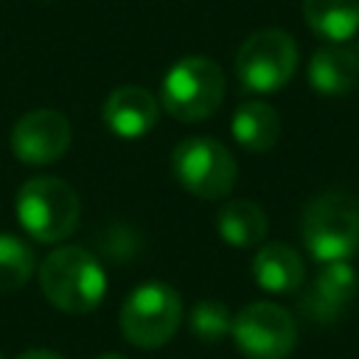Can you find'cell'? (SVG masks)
Instances as JSON below:
<instances>
[{"label":"cell","mask_w":359,"mask_h":359,"mask_svg":"<svg viewBox=\"0 0 359 359\" xmlns=\"http://www.w3.org/2000/svg\"><path fill=\"white\" fill-rule=\"evenodd\" d=\"M230 132H233V137L241 149L261 154V151H269L278 143L280 118H278L275 107H269L264 101H244L233 112Z\"/></svg>","instance_id":"obj_14"},{"label":"cell","mask_w":359,"mask_h":359,"mask_svg":"<svg viewBox=\"0 0 359 359\" xmlns=\"http://www.w3.org/2000/svg\"><path fill=\"white\" fill-rule=\"evenodd\" d=\"M230 334L247 359H286L297 342V323L283 306L258 300L233 317Z\"/></svg>","instance_id":"obj_8"},{"label":"cell","mask_w":359,"mask_h":359,"mask_svg":"<svg viewBox=\"0 0 359 359\" xmlns=\"http://www.w3.org/2000/svg\"><path fill=\"white\" fill-rule=\"evenodd\" d=\"M42 294L67 314H90L107 292V272L84 247H56L39 264Z\"/></svg>","instance_id":"obj_1"},{"label":"cell","mask_w":359,"mask_h":359,"mask_svg":"<svg viewBox=\"0 0 359 359\" xmlns=\"http://www.w3.org/2000/svg\"><path fill=\"white\" fill-rule=\"evenodd\" d=\"M297 70V45L280 28L250 34L236 53V76L252 93H278Z\"/></svg>","instance_id":"obj_7"},{"label":"cell","mask_w":359,"mask_h":359,"mask_svg":"<svg viewBox=\"0 0 359 359\" xmlns=\"http://www.w3.org/2000/svg\"><path fill=\"white\" fill-rule=\"evenodd\" d=\"M121 334L137 348L165 345L182 323V300L174 286L163 280H149L132 289L121 306Z\"/></svg>","instance_id":"obj_5"},{"label":"cell","mask_w":359,"mask_h":359,"mask_svg":"<svg viewBox=\"0 0 359 359\" xmlns=\"http://www.w3.org/2000/svg\"><path fill=\"white\" fill-rule=\"evenodd\" d=\"M34 272H36L34 250L22 238L11 233H0V294L25 286Z\"/></svg>","instance_id":"obj_17"},{"label":"cell","mask_w":359,"mask_h":359,"mask_svg":"<svg viewBox=\"0 0 359 359\" xmlns=\"http://www.w3.org/2000/svg\"><path fill=\"white\" fill-rule=\"evenodd\" d=\"M309 84L320 95H348L359 87V42H331L314 50Z\"/></svg>","instance_id":"obj_12"},{"label":"cell","mask_w":359,"mask_h":359,"mask_svg":"<svg viewBox=\"0 0 359 359\" xmlns=\"http://www.w3.org/2000/svg\"><path fill=\"white\" fill-rule=\"evenodd\" d=\"M17 359H62V356H59V353H53V351H45V348H31V351L20 353Z\"/></svg>","instance_id":"obj_19"},{"label":"cell","mask_w":359,"mask_h":359,"mask_svg":"<svg viewBox=\"0 0 359 359\" xmlns=\"http://www.w3.org/2000/svg\"><path fill=\"white\" fill-rule=\"evenodd\" d=\"M70 149V121L59 109H31L11 129V151L20 163L48 165Z\"/></svg>","instance_id":"obj_9"},{"label":"cell","mask_w":359,"mask_h":359,"mask_svg":"<svg viewBox=\"0 0 359 359\" xmlns=\"http://www.w3.org/2000/svg\"><path fill=\"white\" fill-rule=\"evenodd\" d=\"M300 236L320 264L348 261L359 250V196L337 188L317 194L303 210Z\"/></svg>","instance_id":"obj_2"},{"label":"cell","mask_w":359,"mask_h":359,"mask_svg":"<svg viewBox=\"0 0 359 359\" xmlns=\"http://www.w3.org/2000/svg\"><path fill=\"white\" fill-rule=\"evenodd\" d=\"M303 17L328 42H348L359 34V0H303Z\"/></svg>","instance_id":"obj_15"},{"label":"cell","mask_w":359,"mask_h":359,"mask_svg":"<svg viewBox=\"0 0 359 359\" xmlns=\"http://www.w3.org/2000/svg\"><path fill=\"white\" fill-rule=\"evenodd\" d=\"M0 359H3V353H0Z\"/></svg>","instance_id":"obj_21"},{"label":"cell","mask_w":359,"mask_h":359,"mask_svg":"<svg viewBox=\"0 0 359 359\" xmlns=\"http://www.w3.org/2000/svg\"><path fill=\"white\" fill-rule=\"evenodd\" d=\"M224 101V73L208 56H185L163 79V109L185 123L210 118Z\"/></svg>","instance_id":"obj_4"},{"label":"cell","mask_w":359,"mask_h":359,"mask_svg":"<svg viewBox=\"0 0 359 359\" xmlns=\"http://www.w3.org/2000/svg\"><path fill=\"white\" fill-rule=\"evenodd\" d=\"M95 359H123L121 353H101V356H95Z\"/></svg>","instance_id":"obj_20"},{"label":"cell","mask_w":359,"mask_h":359,"mask_svg":"<svg viewBox=\"0 0 359 359\" xmlns=\"http://www.w3.org/2000/svg\"><path fill=\"white\" fill-rule=\"evenodd\" d=\"M177 182L199 199H224L238 177L236 157L213 137H185L171 151Z\"/></svg>","instance_id":"obj_6"},{"label":"cell","mask_w":359,"mask_h":359,"mask_svg":"<svg viewBox=\"0 0 359 359\" xmlns=\"http://www.w3.org/2000/svg\"><path fill=\"white\" fill-rule=\"evenodd\" d=\"M266 213L252 199H230L216 213V230L230 247H255L266 236Z\"/></svg>","instance_id":"obj_16"},{"label":"cell","mask_w":359,"mask_h":359,"mask_svg":"<svg viewBox=\"0 0 359 359\" xmlns=\"http://www.w3.org/2000/svg\"><path fill=\"white\" fill-rule=\"evenodd\" d=\"M188 328L202 342H219L233 328L230 309L219 300H199L188 314Z\"/></svg>","instance_id":"obj_18"},{"label":"cell","mask_w":359,"mask_h":359,"mask_svg":"<svg viewBox=\"0 0 359 359\" xmlns=\"http://www.w3.org/2000/svg\"><path fill=\"white\" fill-rule=\"evenodd\" d=\"M252 278L264 292L272 294H292L306 280V264L300 252L289 244L272 241L264 244L252 258Z\"/></svg>","instance_id":"obj_13"},{"label":"cell","mask_w":359,"mask_h":359,"mask_svg":"<svg viewBox=\"0 0 359 359\" xmlns=\"http://www.w3.org/2000/svg\"><path fill=\"white\" fill-rule=\"evenodd\" d=\"M356 289H359V278L348 261L323 264V269L300 294V311L311 323H323V325L337 323L345 314V309L353 303Z\"/></svg>","instance_id":"obj_10"},{"label":"cell","mask_w":359,"mask_h":359,"mask_svg":"<svg viewBox=\"0 0 359 359\" xmlns=\"http://www.w3.org/2000/svg\"><path fill=\"white\" fill-rule=\"evenodd\" d=\"M101 115H104V123L109 132H115L123 140H135V137H143L146 132H151V126L157 123V115H160V104L146 87L123 84L107 95Z\"/></svg>","instance_id":"obj_11"},{"label":"cell","mask_w":359,"mask_h":359,"mask_svg":"<svg viewBox=\"0 0 359 359\" xmlns=\"http://www.w3.org/2000/svg\"><path fill=\"white\" fill-rule=\"evenodd\" d=\"M17 219L22 230L45 244L67 238L81 216L79 194L62 177H31L17 191Z\"/></svg>","instance_id":"obj_3"}]
</instances>
